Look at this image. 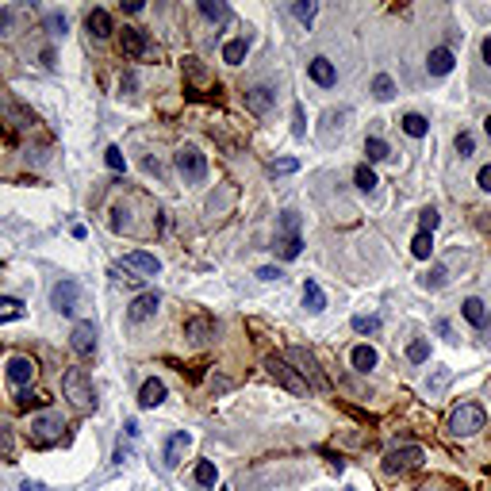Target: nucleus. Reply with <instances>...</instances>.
I'll list each match as a JSON object with an SVG mask.
<instances>
[{"label": "nucleus", "mask_w": 491, "mask_h": 491, "mask_svg": "<svg viewBox=\"0 0 491 491\" xmlns=\"http://www.w3.org/2000/svg\"><path fill=\"white\" fill-rule=\"evenodd\" d=\"M62 391L77 411H96V388L85 376V368H69V372L62 376Z\"/></svg>", "instance_id": "obj_1"}, {"label": "nucleus", "mask_w": 491, "mask_h": 491, "mask_svg": "<svg viewBox=\"0 0 491 491\" xmlns=\"http://www.w3.org/2000/svg\"><path fill=\"white\" fill-rule=\"evenodd\" d=\"M484 407L480 403H461L453 407V415H449V433H457V438H469V433L484 430Z\"/></svg>", "instance_id": "obj_2"}, {"label": "nucleus", "mask_w": 491, "mask_h": 491, "mask_svg": "<svg viewBox=\"0 0 491 491\" xmlns=\"http://www.w3.org/2000/svg\"><path fill=\"white\" fill-rule=\"evenodd\" d=\"M422 461H426V453H422L419 445H399V449H391V453L384 457V472H391V476H403V472L422 469Z\"/></svg>", "instance_id": "obj_3"}, {"label": "nucleus", "mask_w": 491, "mask_h": 491, "mask_svg": "<svg viewBox=\"0 0 491 491\" xmlns=\"http://www.w3.org/2000/svg\"><path fill=\"white\" fill-rule=\"evenodd\" d=\"M288 361L296 365L300 380H304L307 388H315V391H323V388H326V376H323V368H318V361L307 354V349H288Z\"/></svg>", "instance_id": "obj_4"}, {"label": "nucleus", "mask_w": 491, "mask_h": 491, "mask_svg": "<svg viewBox=\"0 0 491 491\" xmlns=\"http://www.w3.org/2000/svg\"><path fill=\"white\" fill-rule=\"evenodd\" d=\"M177 169H181L184 181L200 184L203 177H208V158H203L196 146H181V150H177Z\"/></svg>", "instance_id": "obj_5"}, {"label": "nucleus", "mask_w": 491, "mask_h": 491, "mask_svg": "<svg viewBox=\"0 0 491 491\" xmlns=\"http://www.w3.org/2000/svg\"><path fill=\"white\" fill-rule=\"evenodd\" d=\"M62 430H65L62 415L46 411V415H39V419L31 422V441H35V445H54V441L62 438Z\"/></svg>", "instance_id": "obj_6"}, {"label": "nucleus", "mask_w": 491, "mask_h": 491, "mask_svg": "<svg viewBox=\"0 0 491 491\" xmlns=\"http://www.w3.org/2000/svg\"><path fill=\"white\" fill-rule=\"evenodd\" d=\"M265 368H269V376H273V380H281L288 391H296V396H304V391H307V384L300 380V372H296L288 361H284V357L269 354V357H265Z\"/></svg>", "instance_id": "obj_7"}, {"label": "nucleus", "mask_w": 491, "mask_h": 491, "mask_svg": "<svg viewBox=\"0 0 491 491\" xmlns=\"http://www.w3.org/2000/svg\"><path fill=\"white\" fill-rule=\"evenodd\" d=\"M77 300H81L77 281H58V284H54L51 304H54V311H58V315H73V311H77Z\"/></svg>", "instance_id": "obj_8"}, {"label": "nucleus", "mask_w": 491, "mask_h": 491, "mask_svg": "<svg viewBox=\"0 0 491 491\" xmlns=\"http://www.w3.org/2000/svg\"><path fill=\"white\" fill-rule=\"evenodd\" d=\"M69 349L77 357H93L96 354V326L93 323H77L69 334Z\"/></svg>", "instance_id": "obj_9"}, {"label": "nucleus", "mask_w": 491, "mask_h": 491, "mask_svg": "<svg viewBox=\"0 0 491 491\" xmlns=\"http://www.w3.org/2000/svg\"><path fill=\"white\" fill-rule=\"evenodd\" d=\"M123 269H127V273H138V276H158L161 273V261L154 257V253L130 250L127 257H123Z\"/></svg>", "instance_id": "obj_10"}, {"label": "nucleus", "mask_w": 491, "mask_h": 491, "mask_svg": "<svg viewBox=\"0 0 491 491\" xmlns=\"http://www.w3.org/2000/svg\"><path fill=\"white\" fill-rule=\"evenodd\" d=\"M276 104V93L269 85H257V88H246V108L253 112V116H269Z\"/></svg>", "instance_id": "obj_11"}, {"label": "nucleus", "mask_w": 491, "mask_h": 491, "mask_svg": "<svg viewBox=\"0 0 491 491\" xmlns=\"http://www.w3.org/2000/svg\"><path fill=\"white\" fill-rule=\"evenodd\" d=\"M35 372H39V365L31 361V357H12V361H8V380H12L15 388L31 384V380H35Z\"/></svg>", "instance_id": "obj_12"}, {"label": "nucleus", "mask_w": 491, "mask_h": 491, "mask_svg": "<svg viewBox=\"0 0 491 491\" xmlns=\"http://www.w3.org/2000/svg\"><path fill=\"white\" fill-rule=\"evenodd\" d=\"M184 338H192L196 346L211 342V338H215V318H208V315H196V318H188V326H184Z\"/></svg>", "instance_id": "obj_13"}, {"label": "nucleus", "mask_w": 491, "mask_h": 491, "mask_svg": "<svg viewBox=\"0 0 491 491\" xmlns=\"http://www.w3.org/2000/svg\"><path fill=\"white\" fill-rule=\"evenodd\" d=\"M188 445H192V433L177 430L173 438L166 441V469H177V464H181V457L188 453Z\"/></svg>", "instance_id": "obj_14"}, {"label": "nucleus", "mask_w": 491, "mask_h": 491, "mask_svg": "<svg viewBox=\"0 0 491 491\" xmlns=\"http://www.w3.org/2000/svg\"><path fill=\"white\" fill-rule=\"evenodd\" d=\"M119 46H123L127 58H142V54H146V35L138 27H123L119 31Z\"/></svg>", "instance_id": "obj_15"}, {"label": "nucleus", "mask_w": 491, "mask_h": 491, "mask_svg": "<svg viewBox=\"0 0 491 491\" xmlns=\"http://www.w3.org/2000/svg\"><path fill=\"white\" fill-rule=\"evenodd\" d=\"M158 304H161V296H158V292H142V296H138L135 304H130L127 318H130V323H142V318H150L154 311H158Z\"/></svg>", "instance_id": "obj_16"}, {"label": "nucleus", "mask_w": 491, "mask_h": 491, "mask_svg": "<svg viewBox=\"0 0 491 491\" xmlns=\"http://www.w3.org/2000/svg\"><path fill=\"white\" fill-rule=\"evenodd\" d=\"M158 403H166V384H161V380H146L142 388H138V407L154 411Z\"/></svg>", "instance_id": "obj_17"}, {"label": "nucleus", "mask_w": 491, "mask_h": 491, "mask_svg": "<svg viewBox=\"0 0 491 491\" xmlns=\"http://www.w3.org/2000/svg\"><path fill=\"white\" fill-rule=\"evenodd\" d=\"M307 73H311V81H315V85H323V88H330L334 81H338V69H334L330 58H315V62L307 65Z\"/></svg>", "instance_id": "obj_18"}, {"label": "nucleus", "mask_w": 491, "mask_h": 491, "mask_svg": "<svg viewBox=\"0 0 491 491\" xmlns=\"http://www.w3.org/2000/svg\"><path fill=\"white\" fill-rule=\"evenodd\" d=\"M85 27H88L93 39H108L112 35V15L104 12V8H93V12L85 15Z\"/></svg>", "instance_id": "obj_19"}, {"label": "nucleus", "mask_w": 491, "mask_h": 491, "mask_svg": "<svg viewBox=\"0 0 491 491\" xmlns=\"http://www.w3.org/2000/svg\"><path fill=\"white\" fill-rule=\"evenodd\" d=\"M426 69L433 73V77H445V73L453 69V51H449V46H438V51H430Z\"/></svg>", "instance_id": "obj_20"}, {"label": "nucleus", "mask_w": 491, "mask_h": 491, "mask_svg": "<svg viewBox=\"0 0 491 491\" xmlns=\"http://www.w3.org/2000/svg\"><path fill=\"white\" fill-rule=\"evenodd\" d=\"M461 315L469 318L472 326H480V330H484V323H487V307H484V300H464V307H461Z\"/></svg>", "instance_id": "obj_21"}, {"label": "nucleus", "mask_w": 491, "mask_h": 491, "mask_svg": "<svg viewBox=\"0 0 491 491\" xmlns=\"http://www.w3.org/2000/svg\"><path fill=\"white\" fill-rule=\"evenodd\" d=\"M200 12H203V20H211V23L231 20V8H227L223 0H200Z\"/></svg>", "instance_id": "obj_22"}, {"label": "nucleus", "mask_w": 491, "mask_h": 491, "mask_svg": "<svg viewBox=\"0 0 491 491\" xmlns=\"http://www.w3.org/2000/svg\"><path fill=\"white\" fill-rule=\"evenodd\" d=\"M276 250H281V257H284V261H296L300 253H304V238H300V234H281Z\"/></svg>", "instance_id": "obj_23"}, {"label": "nucleus", "mask_w": 491, "mask_h": 491, "mask_svg": "<svg viewBox=\"0 0 491 491\" xmlns=\"http://www.w3.org/2000/svg\"><path fill=\"white\" fill-rule=\"evenodd\" d=\"M304 307L311 311V315H318V311L326 307V296H323V288H318L315 281H307V284H304Z\"/></svg>", "instance_id": "obj_24"}, {"label": "nucleus", "mask_w": 491, "mask_h": 491, "mask_svg": "<svg viewBox=\"0 0 491 491\" xmlns=\"http://www.w3.org/2000/svg\"><path fill=\"white\" fill-rule=\"evenodd\" d=\"M246 51H250V39H231V43L223 46V62L227 65H242Z\"/></svg>", "instance_id": "obj_25"}, {"label": "nucleus", "mask_w": 491, "mask_h": 491, "mask_svg": "<svg viewBox=\"0 0 491 491\" xmlns=\"http://www.w3.org/2000/svg\"><path fill=\"white\" fill-rule=\"evenodd\" d=\"M419 284H422V288H430V292L445 288V284H449V269L445 265H433L426 276H419Z\"/></svg>", "instance_id": "obj_26"}, {"label": "nucleus", "mask_w": 491, "mask_h": 491, "mask_svg": "<svg viewBox=\"0 0 491 491\" xmlns=\"http://www.w3.org/2000/svg\"><path fill=\"white\" fill-rule=\"evenodd\" d=\"M365 154H368V161H388L391 158V150H388V142L384 138H365Z\"/></svg>", "instance_id": "obj_27"}, {"label": "nucleus", "mask_w": 491, "mask_h": 491, "mask_svg": "<svg viewBox=\"0 0 491 491\" xmlns=\"http://www.w3.org/2000/svg\"><path fill=\"white\" fill-rule=\"evenodd\" d=\"M354 368H357V372H368V368H376V349H372V346H357V349H354Z\"/></svg>", "instance_id": "obj_28"}, {"label": "nucleus", "mask_w": 491, "mask_h": 491, "mask_svg": "<svg viewBox=\"0 0 491 491\" xmlns=\"http://www.w3.org/2000/svg\"><path fill=\"white\" fill-rule=\"evenodd\" d=\"M372 96L376 100H391V96H396V81H391L388 73H380V77L372 81Z\"/></svg>", "instance_id": "obj_29"}, {"label": "nucleus", "mask_w": 491, "mask_h": 491, "mask_svg": "<svg viewBox=\"0 0 491 491\" xmlns=\"http://www.w3.org/2000/svg\"><path fill=\"white\" fill-rule=\"evenodd\" d=\"M449 380H453V372H449V368H438V372L426 380V391H430V396H441V391L449 388Z\"/></svg>", "instance_id": "obj_30"}, {"label": "nucleus", "mask_w": 491, "mask_h": 491, "mask_svg": "<svg viewBox=\"0 0 491 491\" xmlns=\"http://www.w3.org/2000/svg\"><path fill=\"white\" fill-rule=\"evenodd\" d=\"M403 130H407L411 138H422V135L430 130V123L422 119V116H415V112H411V116H403Z\"/></svg>", "instance_id": "obj_31"}, {"label": "nucleus", "mask_w": 491, "mask_h": 491, "mask_svg": "<svg viewBox=\"0 0 491 491\" xmlns=\"http://www.w3.org/2000/svg\"><path fill=\"white\" fill-rule=\"evenodd\" d=\"M411 253H415V257H419V261H426L430 257V253H433V238H430V234H415V242H411Z\"/></svg>", "instance_id": "obj_32"}, {"label": "nucleus", "mask_w": 491, "mask_h": 491, "mask_svg": "<svg viewBox=\"0 0 491 491\" xmlns=\"http://www.w3.org/2000/svg\"><path fill=\"white\" fill-rule=\"evenodd\" d=\"M215 476H219V472H215V464H211V461L196 464V484H200V487H211V484H215Z\"/></svg>", "instance_id": "obj_33"}, {"label": "nucleus", "mask_w": 491, "mask_h": 491, "mask_svg": "<svg viewBox=\"0 0 491 491\" xmlns=\"http://www.w3.org/2000/svg\"><path fill=\"white\" fill-rule=\"evenodd\" d=\"M354 181H357V188H361V192H372V188L380 184V181H376V173H372V169H368V166H357Z\"/></svg>", "instance_id": "obj_34"}, {"label": "nucleus", "mask_w": 491, "mask_h": 491, "mask_svg": "<svg viewBox=\"0 0 491 491\" xmlns=\"http://www.w3.org/2000/svg\"><path fill=\"white\" fill-rule=\"evenodd\" d=\"M354 330L357 334H376L380 330V318L376 315H354Z\"/></svg>", "instance_id": "obj_35"}, {"label": "nucleus", "mask_w": 491, "mask_h": 491, "mask_svg": "<svg viewBox=\"0 0 491 491\" xmlns=\"http://www.w3.org/2000/svg\"><path fill=\"white\" fill-rule=\"evenodd\" d=\"M430 357V342H411V346H407V361H415V365H422Z\"/></svg>", "instance_id": "obj_36"}, {"label": "nucleus", "mask_w": 491, "mask_h": 491, "mask_svg": "<svg viewBox=\"0 0 491 491\" xmlns=\"http://www.w3.org/2000/svg\"><path fill=\"white\" fill-rule=\"evenodd\" d=\"M315 12H318V4H311V0H296V4H292V15H296V20H304V23L315 20Z\"/></svg>", "instance_id": "obj_37"}, {"label": "nucleus", "mask_w": 491, "mask_h": 491, "mask_svg": "<svg viewBox=\"0 0 491 491\" xmlns=\"http://www.w3.org/2000/svg\"><path fill=\"white\" fill-rule=\"evenodd\" d=\"M104 161H108V169H116V173H123V169H127V158H123L119 146H108V150H104Z\"/></svg>", "instance_id": "obj_38"}, {"label": "nucleus", "mask_w": 491, "mask_h": 491, "mask_svg": "<svg viewBox=\"0 0 491 491\" xmlns=\"http://www.w3.org/2000/svg\"><path fill=\"white\" fill-rule=\"evenodd\" d=\"M20 315H23L20 300H0V323H4V318H20Z\"/></svg>", "instance_id": "obj_39"}, {"label": "nucleus", "mask_w": 491, "mask_h": 491, "mask_svg": "<svg viewBox=\"0 0 491 491\" xmlns=\"http://www.w3.org/2000/svg\"><path fill=\"white\" fill-rule=\"evenodd\" d=\"M419 223H422V234H433V231H438V223H441L438 208H426V211H422V219H419Z\"/></svg>", "instance_id": "obj_40"}, {"label": "nucleus", "mask_w": 491, "mask_h": 491, "mask_svg": "<svg viewBox=\"0 0 491 491\" xmlns=\"http://www.w3.org/2000/svg\"><path fill=\"white\" fill-rule=\"evenodd\" d=\"M472 150H476V138H472L469 130H461V135H457V154H461V158H469Z\"/></svg>", "instance_id": "obj_41"}, {"label": "nucleus", "mask_w": 491, "mask_h": 491, "mask_svg": "<svg viewBox=\"0 0 491 491\" xmlns=\"http://www.w3.org/2000/svg\"><path fill=\"white\" fill-rule=\"evenodd\" d=\"M281 231L284 234H300V215H296V211H284V215H281Z\"/></svg>", "instance_id": "obj_42"}, {"label": "nucleus", "mask_w": 491, "mask_h": 491, "mask_svg": "<svg viewBox=\"0 0 491 491\" xmlns=\"http://www.w3.org/2000/svg\"><path fill=\"white\" fill-rule=\"evenodd\" d=\"M296 169H300L296 158H281V161H273V166H269V173H296Z\"/></svg>", "instance_id": "obj_43"}, {"label": "nucleus", "mask_w": 491, "mask_h": 491, "mask_svg": "<svg viewBox=\"0 0 491 491\" xmlns=\"http://www.w3.org/2000/svg\"><path fill=\"white\" fill-rule=\"evenodd\" d=\"M0 457L12 461V430H8V426H0Z\"/></svg>", "instance_id": "obj_44"}, {"label": "nucleus", "mask_w": 491, "mask_h": 491, "mask_svg": "<svg viewBox=\"0 0 491 491\" xmlns=\"http://www.w3.org/2000/svg\"><path fill=\"white\" fill-rule=\"evenodd\" d=\"M292 119H296V123H292V135L304 138L307 135V123H304V108H300V104H296V112H292Z\"/></svg>", "instance_id": "obj_45"}, {"label": "nucleus", "mask_w": 491, "mask_h": 491, "mask_svg": "<svg viewBox=\"0 0 491 491\" xmlns=\"http://www.w3.org/2000/svg\"><path fill=\"white\" fill-rule=\"evenodd\" d=\"M46 27H51L54 35H65V15L62 12H51V15H46Z\"/></svg>", "instance_id": "obj_46"}, {"label": "nucleus", "mask_w": 491, "mask_h": 491, "mask_svg": "<svg viewBox=\"0 0 491 491\" xmlns=\"http://www.w3.org/2000/svg\"><path fill=\"white\" fill-rule=\"evenodd\" d=\"M257 276H261V281H281V269H276V265H261Z\"/></svg>", "instance_id": "obj_47"}, {"label": "nucleus", "mask_w": 491, "mask_h": 491, "mask_svg": "<svg viewBox=\"0 0 491 491\" xmlns=\"http://www.w3.org/2000/svg\"><path fill=\"white\" fill-rule=\"evenodd\" d=\"M15 403H20V407H31V403H43V396H35V391H20V396H15Z\"/></svg>", "instance_id": "obj_48"}, {"label": "nucleus", "mask_w": 491, "mask_h": 491, "mask_svg": "<svg viewBox=\"0 0 491 491\" xmlns=\"http://www.w3.org/2000/svg\"><path fill=\"white\" fill-rule=\"evenodd\" d=\"M476 181H480V188H484V192H491V166L480 169V177H476Z\"/></svg>", "instance_id": "obj_49"}, {"label": "nucleus", "mask_w": 491, "mask_h": 491, "mask_svg": "<svg viewBox=\"0 0 491 491\" xmlns=\"http://www.w3.org/2000/svg\"><path fill=\"white\" fill-rule=\"evenodd\" d=\"M135 85H138V81H135V73H123V81H119V88H123V93H135Z\"/></svg>", "instance_id": "obj_50"}, {"label": "nucleus", "mask_w": 491, "mask_h": 491, "mask_svg": "<svg viewBox=\"0 0 491 491\" xmlns=\"http://www.w3.org/2000/svg\"><path fill=\"white\" fill-rule=\"evenodd\" d=\"M20 491H46V487L39 484V480H23V484H20Z\"/></svg>", "instance_id": "obj_51"}, {"label": "nucleus", "mask_w": 491, "mask_h": 491, "mask_svg": "<svg viewBox=\"0 0 491 491\" xmlns=\"http://www.w3.org/2000/svg\"><path fill=\"white\" fill-rule=\"evenodd\" d=\"M123 8H127L130 15H138V12H142V0H127V4H123Z\"/></svg>", "instance_id": "obj_52"}, {"label": "nucleus", "mask_w": 491, "mask_h": 491, "mask_svg": "<svg viewBox=\"0 0 491 491\" xmlns=\"http://www.w3.org/2000/svg\"><path fill=\"white\" fill-rule=\"evenodd\" d=\"M484 62H487V65H491V35H487V39H484Z\"/></svg>", "instance_id": "obj_53"}, {"label": "nucleus", "mask_w": 491, "mask_h": 491, "mask_svg": "<svg viewBox=\"0 0 491 491\" xmlns=\"http://www.w3.org/2000/svg\"><path fill=\"white\" fill-rule=\"evenodd\" d=\"M484 334H487V342H491V315H487V323H484Z\"/></svg>", "instance_id": "obj_54"}, {"label": "nucleus", "mask_w": 491, "mask_h": 491, "mask_svg": "<svg viewBox=\"0 0 491 491\" xmlns=\"http://www.w3.org/2000/svg\"><path fill=\"white\" fill-rule=\"evenodd\" d=\"M484 130H487V135H491V116H487V119H484Z\"/></svg>", "instance_id": "obj_55"}, {"label": "nucleus", "mask_w": 491, "mask_h": 491, "mask_svg": "<svg viewBox=\"0 0 491 491\" xmlns=\"http://www.w3.org/2000/svg\"><path fill=\"white\" fill-rule=\"evenodd\" d=\"M349 491H354V487H349Z\"/></svg>", "instance_id": "obj_56"}]
</instances>
